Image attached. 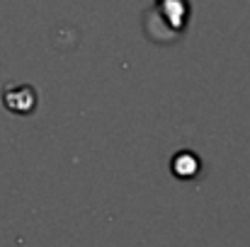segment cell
<instances>
[{"mask_svg": "<svg viewBox=\"0 0 250 247\" xmlns=\"http://www.w3.org/2000/svg\"><path fill=\"white\" fill-rule=\"evenodd\" d=\"M197 170H199V160L194 158V153L182 151V153H177V155H175V160H172V172H175L177 177H182V179L194 177V174H197Z\"/></svg>", "mask_w": 250, "mask_h": 247, "instance_id": "2", "label": "cell"}, {"mask_svg": "<svg viewBox=\"0 0 250 247\" xmlns=\"http://www.w3.org/2000/svg\"><path fill=\"white\" fill-rule=\"evenodd\" d=\"M37 104V95H34V87L29 85H20V87H12V90H5V107L15 114H29Z\"/></svg>", "mask_w": 250, "mask_h": 247, "instance_id": "1", "label": "cell"}]
</instances>
